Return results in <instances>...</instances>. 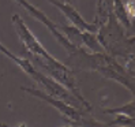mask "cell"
I'll return each mask as SVG.
<instances>
[{
  "label": "cell",
  "mask_w": 135,
  "mask_h": 127,
  "mask_svg": "<svg viewBox=\"0 0 135 127\" xmlns=\"http://www.w3.org/2000/svg\"><path fill=\"white\" fill-rule=\"evenodd\" d=\"M96 36L104 52L113 58H122L126 60L134 59V43L132 34L128 36L127 30L115 17L113 11L108 19L97 29Z\"/></svg>",
  "instance_id": "1"
},
{
  "label": "cell",
  "mask_w": 135,
  "mask_h": 127,
  "mask_svg": "<svg viewBox=\"0 0 135 127\" xmlns=\"http://www.w3.org/2000/svg\"><path fill=\"white\" fill-rule=\"evenodd\" d=\"M10 59L17 64L26 75H29L34 82H37L41 86V90H44L45 93H48L49 96L57 97L63 101H66L67 104L73 105L78 109L83 111V112H90L91 108H89L87 105H85L81 100H78L71 92H68L64 86L60 85L59 82H56L53 78H51L49 75H46L44 71H41L38 67H36L33 63L29 59H23V58H18L17 55H11Z\"/></svg>",
  "instance_id": "2"
},
{
  "label": "cell",
  "mask_w": 135,
  "mask_h": 127,
  "mask_svg": "<svg viewBox=\"0 0 135 127\" xmlns=\"http://www.w3.org/2000/svg\"><path fill=\"white\" fill-rule=\"evenodd\" d=\"M21 89L23 92L31 94V96L44 100L45 102H48L49 105H52L61 115V117L64 119V122L67 124H70V126H107V123L86 116L87 112H83V111L67 104L66 101H63V100H60L57 97L49 96V94L45 93L44 90L34 89V88H26V86H22Z\"/></svg>",
  "instance_id": "3"
},
{
  "label": "cell",
  "mask_w": 135,
  "mask_h": 127,
  "mask_svg": "<svg viewBox=\"0 0 135 127\" xmlns=\"http://www.w3.org/2000/svg\"><path fill=\"white\" fill-rule=\"evenodd\" d=\"M91 71H97L102 77L120 83L131 94H134V77L126 70V67L119 64L116 58L110 56L107 52H93Z\"/></svg>",
  "instance_id": "4"
},
{
  "label": "cell",
  "mask_w": 135,
  "mask_h": 127,
  "mask_svg": "<svg viewBox=\"0 0 135 127\" xmlns=\"http://www.w3.org/2000/svg\"><path fill=\"white\" fill-rule=\"evenodd\" d=\"M15 3H17L18 6H21L22 8H25V11L30 15L31 18H34L36 21H38L40 23H42V25L51 31V34L56 38V41L64 48V51L67 52V56H71V55H74L78 49H79V46H75L74 44H71L67 37L61 33V30L59 29L57 26V23H55L52 22L49 18H48V15H46L45 12H42L40 8H37V7H34L31 3H29L27 0H14Z\"/></svg>",
  "instance_id": "5"
},
{
  "label": "cell",
  "mask_w": 135,
  "mask_h": 127,
  "mask_svg": "<svg viewBox=\"0 0 135 127\" xmlns=\"http://www.w3.org/2000/svg\"><path fill=\"white\" fill-rule=\"evenodd\" d=\"M48 2L51 4H53L55 7H57V8L66 15V18L73 23L75 27L81 29V30H86V31H93V33L97 31L98 27L94 25L93 22L90 23V22L85 21L83 17L79 14V11L71 3H66V2H61V0H48Z\"/></svg>",
  "instance_id": "6"
},
{
  "label": "cell",
  "mask_w": 135,
  "mask_h": 127,
  "mask_svg": "<svg viewBox=\"0 0 135 127\" xmlns=\"http://www.w3.org/2000/svg\"><path fill=\"white\" fill-rule=\"evenodd\" d=\"M112 11L116 19L123 25V27L132 33V19L128 15V11L126 8V3L123 0H112Z\"/></svg>",
  "instance_id": "7"
},
{
  "label": "cell",
  "mask_w": 135,
  "mask_h": 127,
  "mask_svg": "<svg viewBox=\"0 0 135 127\" xmlns=\"http://www.w3.org/2000/svg\"><path fill=\"white\" fill-rule=\"evenodd\" d=\"M104 114H110V115H127V116H135V101L126 102L122 107L116 108H105Z\"/></svg>",
  "instance_id": "8"
},
{
  "label": "cell",
  "mask_w": 135,
  "mask_h": 127,
  "mask_svg": "<svg viewBox=\"0 0 135 127\" xmlns=\"http://www.w3.org/2000/svg\"><path fill=\"white\" fill-rule=\"evenodd\" d=\"M107 126H135V120L132 116H127V115H117L115 120L107 123Z\"/></svg>",
  "instance_id": "9"
},
{
  "label": "cell",
  "mask_w": 135,
  "mask_h": 127,
  "mask_svg": "<svg viewBox=\"0 0 135 127\" xmlns=\"http://www.w3.org/2000/svg\"><path fill=\"white\" fill-rule=\"evenodd\" d=\"M0 53H3L4 56H7V58H8L10 55H11V51H8V49H7V48H6V46H4L2 43H0Z\"/></svg>",
  "instance_id": "10"
},
{
  "label": "cell",
  "mask_w": 135,
  "mask_h": 127,
  "mask_svg": "<svg viewBox=\"0 0 135 127\" xmlns=\"http://www.w3.org/2000/svg\"><path fill=\"white\" fill-rule=\"evenodd\" d=\"M61 2H66V3H71V0H61Z\"/></svg>",
  "instance_id": "11"
}]
</instances>
